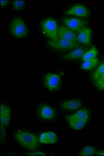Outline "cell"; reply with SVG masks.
<instances>
[{
	"label": "cell",
	"instance_id": "cell-1",
	"mask_svg": "<svg viewBox=\"0 0 104 156\" xmlns=\"http://www.w3.org/2000/svg\"><path fill=\"white\" fill-rule=\"evenodd\" d=\"M15 138L18 144L26 149L34 151L39 146L38 138L34 134L26 131H19L15 133Z\"/></svg>",
	"mask_w": 104,
	"mask_h": 156
},
{
	"label": "cell",
	"instance_id": "cell-2",
	"mask_svg": "<svg viewBox=\"0 0 104 156\" xmlns=\"http://www.w3.org/2000/svg\"><path fill=\"white\" fill-rule=\"evenodd\" d=\"M49 47L55 51H68L74 50L80 47L79 42L58 38L56 40H50L48 41Z\"/></svg>",
	"mask_w": 104,
	"mask_h": 156
},
{
	"label": "cell",
	"instance_id": "cell-3",
	"mask_svg": "<svg viewBox=\"0 0 104 156\" xmlns=\"http://www.w3.org/2000/svg\"><path fill=\"white\" fill-rule=\"evenodd\" d=\"M9 30L13 36L17 38H23L28 34L27 25L20 17L15 18L11 22Z\"/></svg>",
	"mask_w": 104,
	"mask_h": 156
},
{
	"label": "cell",
	"instance_id": "cell-4",
	"mask_svg": "<svg viewBox=\"0 0 104 156\" xmlns=\"http://www.w3.org/2000/svg\"><path fill=\"white\" fill-rule=\"evenodd\" d=\"M43 34L52 40H56L58 37V26L56 20L48 18L43 20L41 23Z\"/></svg>",
	"mask_w": 104,
	"mask_h": 156
},
{
	"label": "cell",
	"instance_id": "cell-5",
	"mask_svg": "<svg viewBox=\"0 0 104 156\" xmlns=\"http://www.w3.org/2000/svg\"><path fill=\"white\" fill-rule=\"evenodd\" d=\"M61 83V75L56 73H48L44 78V85L48 90L56 91L59 89Z\"/></svg>",
	"mask_w": 104,
	"mask_h": 156
},
{
	"label": "cell",
	"instance_id": "cell-6",
	"mask_svg": "<svg viewBox=\"0 0 104 156\" xmlns=\"http://www.w3.org/2000/svg\"><path fill=\"white\" fill-rule=\"evenodd\" d=\"M62 21L66 27L73 31L78 32L81 31L88 23L86 20L76 17L63 18Z\"/></svg>",
	"mask_w": 104,
	"mask_h": 156
},
{
	"label": "cell",
	"instance_id": "cell-7",
	"mask_svg": "<svg viewBox=\"0 0 104 156\" xmlns=\"http://www.w3.org/2000/svg\"><path fill=\"white\" fill-rule=\"evenodd\" d=\"M65 14L66 15L76 16L79 18H88L90 16V12L88 8L80 4L72 6L65 11Z\"/></svg>",
	"mask_w": 104,
	"mask_h": 156
},
{
	"label": "cell",
	"instance_id": "cell-8",
	"mask_svg": "<svg viewBox=\"0 0 104 156\" xmlns=\"http://www.w3.org/2000/svg\"><path fill=\"white\" fill-rule=\"evenodd\" d=\"M58 37L69 41L77 42V35L70 29L63 26L60 25L58 26Z\"/></svg>",
	"mask_w": 104,
	"mask_h": 156
},
{
	"label": "cell",
	"instance_id": "cell-9",
	"mask_svg": "<svg viewBox=\"0 0 104 156\" xmlns=\"http://www.w3.org/2000/svg\"><path fill=\"white\" fill-rule=\"evenodd\" d=\"M38 114L41 119L46 121L54 120L56 115L55 110L52 107L47 104H43L40 107Z\"/></svg>",
	"mask_w": 104,
	"mask_h": 156
},
{
	"label": "cell",
	"instance_id": "cell-10",
	"mask_svg": "<svg viewBox=\"0 0 104 156\" xmlns=\"http://www.w3.org/2000/svg\"><path fill=\"white\" fill-rule=\"evenodd\" d=\"M12 112L9 106L1 104V124L3 126H8L11 122Z\"/></svg>",
	"mask_w": 104,
	"mask_h": 156
},
{
	"label": "cell",
	"instance_id": "cell-11",
	"mask_svg": "<svg viewBox=\"0 0 104 156\" xmlns=\"http://www.w3.org/2000/svg\"><path fill=\"white\" fill-rule=\"evenodd\" d=\"M91 37V29L87 27H84L79 32L77 35V42L85 45L90 44Z\"/></svg>",
	"mask_w": 104,
	"mask_h": 156
},
{
	"label": "cell",
	"instance_id": "cell-12",
	"mask_svg": "<svg viewBox=\"0 0 104 156\" xmlns=\"http://www.w3.org/2000/svg\"><path fill=\"white\" fill-rule=\"evenodd\" d=\"M82 102L79 99H71L61 103V108L65 110H76L82 106Z\"/></svg>",
	"mask_w": 104,
	"mask_h": 156
},
{
	"label": "cell",
	"instance_id": "cell-13",
	"mask_svg": "<svg viewBox=\"0 0 104 156\" xmlns=\"http://www.w3.org/2000/svg\"><path fill=\"white\" fill-rule=\"evenodd\" d=\"M90 115L89 111L86 108H83L78 110L72 115L66 116L65 118L66 119L88 121Z\"/></svg>",
	"mask_w": 104,
	"mask_h": 156
},
{
	"label": "cell",
	"instance_id": "cell-14",
	"mask_svg": "<svg viewBox=\"0 0 104 156\" xmlns=\"http://www.w3.org/2000/svg\"><path fill=\"white\" fill-rule=\"evenodd\" d=\"M84 48H80L79 47L78 48L74 49L70 53L64 55L62 57V59L63 60H74L76 59L82 58L83 55L85 53V52Z\"/></svg>",
	"mask_w": 104,
	"mask_h": 156
},
{
	"label": "cell",
	"instance_id": "cell-15",
	"mask_svg": "<svg viewBox=\"0 0 104 156\" xmlns=\"http://www.w3.org/2000/svg\"><path fill=\"white\" fill-rule=\"evenodd\" d=\"M70 128L74 130L79 131L84 128L87 122V121L80 120H73L66 119Z\"/></svg>",
	"mask_w": 104,
	"mask_h": 156
},
{
	"label": "cell",
	"instance_id": "cell-16",
	"mask_svg": "<svg viewBox=\"0 0 104 156\" xmlns=\"http://www.w3.org/2000/svg\"><path fill=\"white\" fill-rule=\"evenodd\" d=\"M98 54V51L97 48L95 47H93L84 54V55H83L82 57V60L84 62L86 60L95 58L97 57Z\"/></svg>",
	"mask_w": 104,
	"mask_h": 156
},
{
	"label": "cell",
	"instance_id": "cell-17",
	"mask_svg": "<svg viewBox=\"0 0 104 156\" xmlns=\"http://www.w3.org/2000/svg\"><path fill=\"white\" fill-rule=\"evenodd\" d=\"M98 62V59L97 57L95 58L91 59L90 60L84 61L81 65L82 69L85 70H88L90 69H93V68L97 66Z\"/></svg>",
	"mask_w": 104,
	"mask_h": 156
},
{
	"label": "cell",
	"instance_id": "cell-18",
	"mask_svg": "<svg viewBox=\"0 0 104 156\" xmlns=\"http://www.w3.org/2000/svg\"><path fill=\"white\" fill-rule=\"evenodd\" d=\"M95 153L96 151L94 147L91 146H87L82 149L79 155L81 156H93L95 154Z\"/></svg>",
	"mask_w": 104,
	"mask_h": 156
},
{
	"label": "cell",
	"instance_id": "cell-19",
	"mask_svg": "<svg viewBox=\"0 0 104 156\" xmlns=\"http://www.w3.org/2000/svg\"><path fill=\"white\" fill-rule=\"evenodd\" d=\"M104 75V63L101 64L96 70L94 71L93 75V78L94 81L98 80L99 78Z\"/></svg>",
	"mask_w": 104,
	"mask_h": 156
},
{
	"label": "cell",
	"instance_id": "cell-20",
	"mask_svg": "<svg viewBox=\"0 0 104 156\" xmlns=\"http://www.w3.org/2000/svg\"><path fill=\"white\" fill-rule=\"evenodd\" d=\"M48 133V144H55L57 142L58 137L56 133L52 131L47 132Z\"/></svg>",
	"mask_w": 104,
	"mask_h": 156
},
{
	"label": "cell",
	"instance_id": "cell-21",
	"mask_svg": "<svg viewBox=\"0 0 104 156\" xmlns=\"http://www.w3.org/2000/svg\"><path fill=\"white\" fill-rule=\"evenodd\" d=\"M26 3L24 1H13V5L14 9L20 10L25 7Z\"/></svg>",
	"mask_w": 104,
	"mask_h": 156
},
{
	"label": "cell",
	"instance_id": "cell-22",
	"mask_svg": "<svg viewBox=\"0 0 104 156\" xmlns=\"http://www.w3.org/2000/svg\"><path fill=\"white\" fill-rule=\"evenodd\" d=\"M95 86L99 90H104V75L95 81Z\"/></svg>",
	"mask_w": 104,
	"mask_h": 156
},
{
	"label": "cell",
	"instance_id": "cell-23",
	"mask_svg": "<svg viewBox=\"0 0 104 156\" xmlns=\"http://www.w3.org/2000/svg\"><path fill=\"white\" fill-rule=\"evenodd\" d=\"M39 142L43 144H48V133L43 132L41 133L39 138Z\"/></svg>",
	"mask_w": 104,
	"mask_h": 156
},
{
	"label": "cell",
	"instance_id": "cell-24",
	"mask_svg": "<svg viewBox=\"0 0 104 156\" xmlns=\"http://www.w3.org/2000/svg\"><path fill=\"white\" fill-rule=\"evenodd\" d=\"M27 155L30 156H46V154L45 152L41 151H33L32 153H29L28 154H27Z\"/></svg>",
	"mask_w": 104,
	"mask_h": 156
},
{
	"label": "cell",
	"instance_id": "cell-25",
	"mask_svg": "<svg viewBox=\"0 0 104 156\" xmlns=\"http://www.w3.org/2000/svg\"><path fill=\"white\" fill-rule=\"evenodd\" d=\"M1 141H3V137L4 138L6 137V131L5 129H4V126H1Z\"/></svg>",
	"mask_w": 104,
	"mask_h": 156
},
{
	"label": "cell",
	"instance_id": "cell-26",
	"mask_svg": "<svg viewBox=\"0 0 104 156\" xmlns=\"http://www.w3.org/2000/svg\"><path fill=\"white\" fill-rule=\"evenodd\" d=\"M9 3V1H2V0L0 1V5L1 7H4L5 6L7 5Z\"/></svg>",
	"mask_w": 104,
	"mask_h": 156
},
{
	"label": "cell",
	"instance_id": "cell-27",
	"mask_svg": "<svg viewBox=\"0 0 104 156\" xmlns=\"http://www.w3.org/2000/svg\"><path fill=\"white\" fill-rule=\"evenodd\" d=\"M96 154V156H104V151H100Z\"/></svg>",
	"mask_w": 104,
	"mask_h": 156
}]
</instances>
